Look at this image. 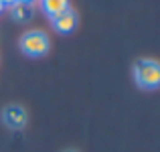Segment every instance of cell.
I'll return each instance as SVG.
<instances>
[{
    "label": "cell",
    "mask_w": 160,
    "mask_h": 152,
    "mask_svg": "<svg viewBox=\"0 0 160 152\" xmlns=\"http://www.w3.org/2000/svg\"><path fill=\"white\" fill-rule=\"evenodd\" d=\"M2 10H4V4H2V2H0V12H2Z\"/></svg>",
    "instance_id": "9"
},
{
    "label": "cell",
    "mask_w": 160,
    "mask_h": 152,
    "mask_svg": "<svg viewBox=\"0 0 160 152\" xmlns=\"http://www.w3.org/2000/svg\"><path fill=\"white\" fill-rule=\"evenodd\" d=\"M16 2H22V4H32L35 0H16Z\"/></svg>",
    "instance_id": "8"
},
{
    "label": "cell",
    "mask_w": 160,
    "mask_h": 152,
    "mask_svg": "<svg viewBox=\"0 0 160 152\" xmlns=\"http://www.w3.org/2000/svg\"><path fill=\"white\" fill-rule=\"evenodd\" d=\"M51 24H53V28L57 33L67 35V33L75 31V27H77V14H75V10L67 8V10H63L61 14L53 16V18H51Z\"/></svg>",
    "instance_id": "4"
},
{
    "label": "cell",
    "mask_w": 160,
    "mask_h": 152,
    "mask_svg": "<svg viewBox=\"0 0 160 152\" xmlns=\"http://www.w3.org/2000/svg\"><path fill=\"white\" fill-rule=\"evenodd\" d=\"M41 8H43V12L49 18H53V16L61 14L63 10L69 8V0H43V2H41Z\"/></svg>",
    "instance_id": "5"
},
{
    "label": "cell",
    "mask_w": 160,
    "mask_h": 152,
    "mask_svg": "<svg viewBox=\"0 0 160 152\" xmlns=\"http://www.w3.org/2000/svg\"><path fill=\"white\" fill-rule=\"evenodd\" d=\"M0 2H2V4H4V6H12V4H14V2H16V0H0Z\"/></svg>",
    "instance_id": "7"
},
{
    "label": "cell",
    "mask_w": 160,
    "mask_h": 152,
    "mask_svg": "<svg viewBox=\"0 0 160 152\" xmlns=\"http://www.w3.org/2000/svg\"><path fill=\"white\" fill-rule=\"evenodd\" d=\"M65 152H77V150H65Z\"/></svg>",
    "instance_id": "10"
},
{
    "label": "cell",
    "mask_w": 160,
    "mask_h": 152,
    "mask_svg": "<svg viewBox=\"0 0 160 152\" xmlns=\"http://www.w3.org/2000/svg\"><path fill=\"white\" fill-rule=\"evenodd\" d=\"M27 112L22 105L18 104H10L2 109V122L8 126L10 130H22L27 126Z\"/></svg>",
    "instance_id": "3"
},
{
    "label": "cell",
    "mask_w": 160,
    "mask_h": 152,
    "mask_svg": "<svg viewBox=\"0 0 160 152\" xmlns=\"http://www.w3.org/2000/svg\"><path fill=\"white\" fill-rule=\"evenodd\" d=\"M20 51L28 57H43L49 51V39L43 31H28L20 37Z\"/></svg>",
    "instance_id": "2"
},
{
    "label": "cell",
    "mask_w": 160,
    "mask_h": 152,
    "mask_svg": "<svg viewBox=\"0 0 160 152\" xmlns=\"http://www.w3.org/2000/svg\"><path fill=\"white\" fill-rule=\"evenodd\" d=\"M134 79L142 89H156L160 85V65L154 59H138L134 63Z\"/></svg>",
    "instance_id": "1"
},
{
    "label": "cell",
    "mask_w": 160,
    "mask_h": 152,
    "mask_svg": "<svg viewBox=\"0 0 160 152\" xmlns=\"http://www.w3.org/2000/svg\"><path fill=\"white\" fill-rule=\"evenodd\" d=\"M10 16L16 23H27L32 18V4H22V2H14L10 6Z\"/></svg>",
    "instance_id": "6"
}]
</instances>
